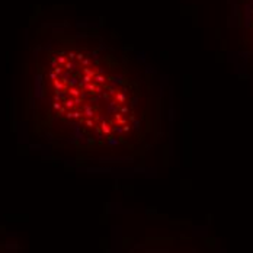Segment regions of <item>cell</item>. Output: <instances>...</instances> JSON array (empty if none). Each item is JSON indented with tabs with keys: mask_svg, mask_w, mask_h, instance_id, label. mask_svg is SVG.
Returning a JSON list of instances; mask_svg holds the SVG:
<instances>
[{
	"mask_svg": "<svg viewBox=\"0 0 253 253\" xmlns=\"http://www.w3.org/2000/svg\"><path fill=\"white\" fill-rule=\"evenodd\" d=\"M50 79L61 103L73 108L67 118L82 128L95 132L93 121H101L103 134L114 137L127 125L130 101L125 80L108 57L82 47L64 50L53 58Z\"/></svg>",
	"mask_w": 253,
	"mask_h": 253,
	"instance_id": "obj_1",
	"label": "cell"
}]
</instances>
